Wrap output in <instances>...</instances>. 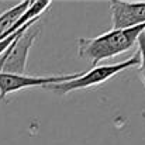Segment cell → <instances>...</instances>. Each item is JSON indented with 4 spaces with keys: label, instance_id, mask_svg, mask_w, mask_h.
Returning <instances> with one entry per match:
<instances>
[{
    "label": "cell",
    "instance_id": "5b68a950",
    "mask_svg": "<svg viewBox=\"0 0 145 145\" xmlns=\"http://www.w3.org/2000/svg\"><path fill=\"white\" fill-rule=\"evenodd\" d=\"M110 16L113 30L133 28L145 24V1L111 0Z\"/></svg>",
    "mask_w": 145,
    "mask_h": 145
},
{
    "label": "cell",
    "instance_id": "52a82bcc",
    "mask_svg": "<svg viewBox=\"0 0 145 145\" xmlns=\"http://www.w3.org/2000/svg\"><path fill=\"white\" fill-rule=\"evenodd\" d=\"M138 56H140V73H141V78L144 80V85H145V33H142L138 38Z\"/></svg>",
    "mask_w": 145,
    "mask_h": 145
},
{
    "label": "cell",
    "instance_id": "6da1fadb",
    "mask_svg": "<svg viewBox=\"0 0 145 145\" xmlns=\"http://www.w3.org/2000/svg\"><path fill=\"white\" fill-rule=\"evenodd\" d=\"M145 33V24L124 28L110 30L97 37H83L78 40V55L88 61L90 65L97 66L101 61L111 59L120 54L135 47L140 35Z\"/></svg>",
    "mask_w": 145,
    "mask_h": 145
},
{
    "label": "cell",
    "instance_id": "7a4b0ae2",
    "mask_svg": "<svg viewBox=\"0 0 145 145\" xmlns=\"http://www.w3.org/2000/svg\"><path fill=\"white\" fill-rule=\"evenodd\" d=\"M140 63V56H138V51L128 59L117 62V63H108V65H97L93 66L90 71L88 72H80V75L69 82H61V83H55V85H48L45 86V89L61 93V95H68L73 90H80V89H88V88H93L97 85H101L104 82H107L108 79H111L113 76H116L117 73L127 71L128 68H135Z\"/></svg>",
    "mask_w": 145,
    "mask_h": 145
},
{
    "label": "cell",
    "instance_id": "8992f818",
    "mask_svg": "<svg viewBox=\"0 0 145 145\" xmlns=\"http://www.w3.org/2000/svg\"><path fill=\"white\" fill-rule=\"evenodd\" d=\"M37 21H38V18H34V20H31L30 23H27V24H25V25H24L23 28H20V30H18L17 33L11 34L10 37H7V38H4V40H0V56H1V55H3L4 52H6V49L10 47V44H11V42H13V41H14V40H16L17 37H20V35H21V34H23V33H24L25 30H28V28H30V27H31L33 24H35Z\"/></svg>",
    "mask_w": 145,
    "mask_h": 145
},
{
    "label": "cell",
    "instance_id": "3957f363",
    "mask_svg": "<svg viewBox=\"0 0 145 145\" xmlns=\"http://www.w3.org/2000/svg\"><path fill=\"white\" fill-rule=\"evenodd\" d=\"M35 24H33L28 30H25L20 37H17L10 44V47L6 49V52L0 56V72L25 75L28 52L37 35L40 34V27H34Z\"/></svg>",
    "mask_w": 145,
    "mask_h": 145
},
{
    "label": "cell",
    "instance_id": "277c9868",
    "mask_svg": "<svg viewBox=\"0 0 145 145\" xmlns=\"http://www.w3.org/2000/svg\"><path fill=\"white\" fill-rule=\"evenodd\" d=\"M80 72L69 73V75H55V76H30V75H18V73H8L0 72V100L10 93L27 89V88H45L48 85H55L61 82H69L78 78Z\"/></svg>",
    "mask_w": 145,
    "mask_h": 145
}]
</instances>
